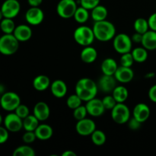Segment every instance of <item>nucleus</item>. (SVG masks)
<instances>
[{
    "mask_svg": "<svg viewBox=\"0 0 156 156\" xmlns=\"http://www.w3.org/2000/svg\"><path fill=\"white\" fill-rule=\"evenodd\" d=\"M108 15V11L105 6L98 5L91 9V16L94 21H100L106 20Z\"/></svg>",
    "mask_w": 156,
    "mask_h": 156,
    "instance_id": "nucleus-25",
    "label": "nucleus"
},
{
    "mask_svg": "<svg viewBox=\"0 0 156 156\" xmlns=\"http://www.w3.org/2000/svg\"><path fill=\"white\" fill-rule=\"evenodd\" d=\"M4 18H12L17 16L21 10V5L18 0H5L1 6Z\"/></svg>",
    "mask_w": 156,
    "mask_h": 156,
    "instance_id": "nucleus-9",
    "label": "nucleus"
},
{
    "mask_svg": "<svg viewBox=\"0 0 156 156\" xmlns=\"http://www.w3.org/2000/svg\"><path fill=\"white\" fill-rule=\"evenodd\" d=\"M141 44L147 50H156V31L149 30L143 34Z\"/></svg>",
    "mask_w": 156,
    "mask_h": 156,
    "instance_id": "nucleus-20",
    "label": "nucleus"
},
{
    "mask_svg": "<svg viewBox=\"0 0 156 156\" xmlns=\"http://www.w3.org/2000/svg\"><path fill=\"white\" fill-rule=\"evenodd\" d=\"M50 91L52 94L57 98H62L66 94L68 88L65 82L57 79L53 82L50 85Z\"/></svg>",
    "mask_w": 156,
    "mask_h": 156,
    "instance_id": "nucleus-19",
    "label": "nucleus"
},
{
    "mask_svg": "<svg viewBox=\"0 0 156 156\" xmlns=\"http://www.w3.org/2000/svg\"><path fill=\"white\" fill-rule=\"evenodd\" d=\"M73 37L78 44L83 47L91 46L95 39L93 29L85 25L78 27L75 30Z\"/></svg>",
    "mask_w": 156,
    "mask_h": 156,
    "instance_id": "nucleus-4",
    "label": "nucleus"
},
{
    "mask_svg": "<svg viewBox=\"0 0 156 156\" xmlns=\"http://www.w3.org/2000/svg\"><path fill=\"white\" fill-rule=\"evenodd\" d=\"M19 41L13 34H4L0 37V53L5 56H12L18 51Z\"/></svg>",
    "mask_w": 156,
    "mask_h": 156,
    "instance_id": "nucleus-3",
    "label": "nucleus"
},
{
    "mask_svg": "<svg viewBox=\"0 0 156 156\" xmlns=\"http://www.w3.org/2000/svg\"><path fill=\"white\" fill-rule=\"evenodd\" d=\"M77 8L75 0H60L56 5V12L60 18L69 19L74 16Z\"/></svg>",
    "mask_w": 156,
    "mask_h": 156,
    "instance_id": "nucleus-7",
    "label": "nucleus"
},
{
    "mask_svg": "<svg viewBox=\"0 0 156 156\" xmlns=\"http://www.w3.org/2000/svg\"><path fill=\"white\" fill-rule=\"evenodd\" d=\"M134 61L136 62H144L148 58V50L145 47H136L131 51Z\"/></svg>",
    "mask_w": 156,
    "mask_h": 156,
    "instance_id": "nucleus-28",
    "label": "nucleus"
},
{
    "mask_svg": "<svg viewBox=\"0 0 156 156\" xmlns=\"http://www.w3.org/2000/svg\"><path fill=\"white\" fill-rule=\"evenodd\" d=\"M117 82L114 76L104 75L100 78L98 84V87L101 91L105 93H112L115 87L117 86Z\"/></svg>",
    "mask_w": 156,
    "mask_h": 156,
    "instance_id": "nucleus-14",
    "label": "nucleus"
},
{
    "mask_svg": "<svg viewBox=\"0 0 156 156\" xmlns=\"http://www.w3.org/2000/svg\"><path fill=\"white\" fill-rule=\"evenodd\" d=\"M4 18V17H3L2 12L1 9H0V21H1L2 20V18Z\"/></svg>",
    "mask_w": 156,
    "mask_h": 156,
    "instance_id": "nucleus-50",
    "label": "nucleus"
},
{
    "mask_svg": "<svg viewBox=\"0 0 156 156\" xmlns=\"http://www.w3.org/2000/svg\"><path fill=\"white\" fill-rule=\"evenodd\" d=\"M13 34L19 42H26L31 38L33 32L30 26L27 24H20L16 26Z\"/></svg>",
    "mask_w": 156,
    "mask_h": 156,
    "instance_id": "nucleus-18",
    "label": "nucleus"
},
{
    "mask_svg": "<svg viewBox=\"0 0 156 156\" xmlns=\"http://www.w3.org/2000/svg\"><path fill=\"white\" fill-rule=\"evenodd\" d=\"M50 80L48 76L45 75H39L33 80V87L38 91H46L50 86Z\"/></svg>",
    "mask_w": 156,
    "mask_h": 156,
    "instance_id": "nucleus-24",
    "label": "nucleus"
},
{
    "mask_svg": "<svg viewBox=\"0 0 156 156\" xmlns=\"http://www.w3.org/2000/svg\"><path fill=\"white\" fill-rule=\"evenodd\" d=\"M33 114L40 121H45L50 117V107L44 101L37 102L34 107Z\"/></svg>",
    "mask_w": 156,
    "mask_h": 156,
    "instance_id": "nucleus-16",
    "label": "nucleus"
},
{
    "mask_svg": "<svg viewBox=\"0 0 156 156\" xmlns=\"http://www.w3.org/2000/svg\"><path fill=\"white\" fill-rule=\"evenodd\" d=\"M62 156H76V153H75L72 150H66L65 152H62Z\"/></svg>",
    "mask_w": 156,
    "mask_h": 156,
    "instance_id": "nucleus-47",
    "label": "nucleus"
},
{
    "mask_svg": "<svg viewBox=\"0 0 156 156\" xmlns=\"http://www.w3.org/2000/svg\"><path fill=\"white\" fill-rule=\"evenodd\" d=\"M15 113L23 120V119L27 117L30 114V111H29L28 107L24 105L20 104L19 106L15 110Z\"/></svg>",
    "mask_w": 156,
    "mask_h": 156,
    "instance_id": "nucleus-38",
    "label": "nucleus"
},
{
    "mask_svg": "<svg viewBox=\"0 0 156 156\" xmlns=\"http://www.w3.org/2000/svg\"><path fill=\"white\" fill-rule=\"evenodd\" d=\"M20 104L21 98L17 93L8 91L1 95V107L5 111L9 112L15 111Z\"/></svg>",
    "mask_w": 156,
    "mask_h": 156,
    "instance_id": "nucleus-8",
    "label": "nucleus"
},
{
    "mask_svg": "<svg viewBox=\"0 0 156 156\" xmlns=\"http://www.w3.org/2000/svg\"><path fill=\"white\" fill-rule=\"evenodd\" d=\"M149 29L156 31V12L152 14L148 19Z\"/></svg>",
    "mask_w": 156,
    "mask_h": 156,
    "instance_id": "nucleus-43",
    "label": "nucleus"
},
{
    "mask_svg": "<svg viewBox=\"0 0 156 156\" xmlns=\"http://www.w3.org/2000/svg\"><path fill=\"white\" fill-rule=\"evenodd\" d=\"M3 120H4V119L2 118V115H1V114H0V126H1Z\"/></svg>",
    "mask_w": 156,
    "mask_h": 156,
    "instance_id": "nucleus-51",
    "label": "nucleus"
},
{
    "mask_svg": "<svg viewBox=\"0 0 156 156\" xmlns=\"http://www.w3.org/2000/svg\"><path fill=\"white\" fill-rule=\"evenodd\" d=\"M88 11L89 10L82 7V6L78 7L76 12H75L74 16H73L75 21L79 24H84V23L86 22L89 18V12Z\"/></svg>",
    "mask_w": 156,
    "mask_h": 156,
    "instance_id": "nucleus-29",
    "label": "nucleus"
},
{
    "mask_svg": "<svg viewBox=\"0 0 156 156\" xmlns=\"http://www.w3.org/2000/svg\"><path fill=\"white\" fill-rule=\"evenodd\" d=\"M96 129V124L94 120L88 118H84L78 120L76 125V130L78 134L82 136H91Z\"/></svg>",
    "mask_w": 156,
    "mask_h": 156,
    "instance_id": "nucleus-11",
    "label": "nucleus"
},
{
    "mask_svg": "<svg viewBox=\"0 0 156 156\" xmlns=\"http://www.w3.org/2000/svg\"><path fill=\"white\" fill-rule=\"evenodd\" d=\"M0 107H1V96H0Z\"/></svg>",
    "mask_w": 156,
    "mask_h": 156,
    "instance_id": "nucleus-52",
    "label": "nucleus"
},
{
    "mask_svg": "<svg viewBox=\"0 0 156 156\" xmlns=\"http://www.w3.org/2000/svg\"><path fill=\"white\" fill-rule=\"evenodd\" d=\"M111 118L118 124H124L130 118V111L124 103H117L111 110Z\"/></svg>",
    "mask_w": 156,
    "mask_h": 156,
    "instance_id": "nucleus-6",
    "label": "nucleus"
},
{
    "mask_svg": "<svg viewBox=\"0 0 156 156\" xmlns=\"http://www.w3.org/2000/svg\"><path fill=\"white\" fill-rule=\"evenodd\" d=\"M134 30L137 33L143 34L149 30V26L148 20L143 18H139L135 21L133 24Z\"/></svg>",
    "mask_w": 156,
    "mask_h": 156,
    "instance_id": "nucleus-32",
    "label": "nucleus"
},
{
    "mask_svg": "<svg viewBox=\"0 0 156 156\" xmlns=\"http://www.w3.org/2000/svg\"><path fill=\"white\" fill-rule=\"evenodd\" d=\"M85 107H86L88 114L94 117H101V115H103L106 110L104 106L102 100L96 98H94L88 101H86Z\"/></svg>",
    "mask_w": 156,
    "mask_h": 156,
    "instance_id": "nucleus-13",
    "label": "nucleus"
},
{
    "mask_svg": "<svg viewBox=\"0 0 156 156\" xmlns=\"http://www.w3.org/2000/svg\"><path fill=\"white\" fill-rule=\"evenodd\" d=\"M73 117L76 120H80L82 119L85 118L88 114V111H87L86 107L83 106V105H80L77 108L73 110Z\"/></svg>",
    "mask_w": 156,
    "mask_h": 156,
    "instance_id": "nucleus-35",
    "label": "nucleus"
},
{
    "mask_svg": "<svg viewBox=\"0 0 156 156\" xmlns=\"http://www.w3.org/2000/svg\"><path fill=\"white\" fill-rule=\"evenodd\" d=\"M81 59L85 63H92L98 57V51L95 48L87 46L83 48L80 54Z\"/></svg>",
    "mask_w": 156,
    "mask_h": 156,
    "instance_id": "nucleus-23",
    "label": "nucleus"
},
{
    "mask_svg": "<svg viewBox=\"0 0 156 156\" xmlns=\"http://www.w3.org/2000/svg\"><path fill=\"white\" fill-rule=\"evenodd\" d=\"M98 87L97 84L89 78H82L76 85V94L82 101H88L97 95Z\"/></svg>",
    "mask_w": 156,
    "mask_h": 156,
    "instance_id": "nucleus-1",
    "label": "nucleus"
},
{
    "mask_svg": "<svg viewBox=\"0 0 156 156\" xmlns=\"http://www.w3.org/2000/svg\"><path fill=\"white\" fill-rule=\"evenodd\" d=\"M4 126L9 132H19L23 128V120L15 113H9L3 120Z\"/></svg>",
    "mask_w": 156,
    "mask_h": 156,
    "instance_id": "nucleus-10",
    "label": "nucleus"
},
{
    "mask_svg": "<svg viewBox=\"0 0 156 156\" xmlns=\"http://www.w3.org/2000/svg\"><path fill=\"white\" fill-rule=\"evenodd\" d=\"M4 91H5L4 86H3L2 85H1V84H0V94H4V93H5Z\"/></svg>",
    "mask_w": 156,
    "mask_h": 156,
    "instance_id": "nucleus-48",
    "label": "nucleus"
},
{
    "mask_svg": "<svg viewBox=\"0 0 156 156\" xmlns=\"http://www.w3.org/2000/svg\"><path fill=\"white\" fill-rule=\"evenodd\" d=\"M128 126L130 129L132 130H136V129H140V126H141L142 123L140 122L139 120H137L135 117H133L132 118H129V120H128Z\"/></svg>",
    "mask_w": 156,
    "mask_h": 156,
    "instance_id": "nucleus-42",
    "label": "nucleus"
},
{
    "mask_svg": "<svg viewBox=\"0 0 156 156\" xmlns=\"http://www.w3.org/2000/svg\"><path fill=\"white\" fill-rule=\"evenodd\" d=\"M44 13L39 7H30L25 13V20L29 24L37 26L44 21Z\"/></svg>",
    "mask_w": 156,
    "mask_h": 156,
    "instance_id": "nucleus-12",
    "label": "nucleus"
},
{
    "mask_svg": "<svg viewBox=\"0 0 156 156\" xmlns=\"http://www.w3.org/2000/svg\"><path fill=\"white\" fill-rule=\"evenodd\" d=\"M40 120L34 114H29L23 119V128L25 131H35L39 126Z\"/></svg>",
    "mask_w": 156,
    "mask_h": 156,
    "instance_id": "nucleus-27",
    "label": "nucleus"
},
{
    "mask_svg": "<svg viewBox=\"0 0 156 156\" xmlns=\"http://www.w3.org/2000/svg\"><path fill=\"white\" fill-rule=\"evenodd\" d=\"M34 133L37 140L46 141L51 138L53 134V128L50 125L42 123V124H39V126L35 129Z\"/></svg>",
    "mask_w": 156,
    "mask_h": 156,
    "instance_id": "nucleus-21",
    "label": "nucleus"
},
{
    "mask_svg": "<svg viewBox=\"0 0 156 156\" xmlns=\"http://www.w3.org/2000/svg\"><path fill=\"white\" fill-rule=\"evenodd\" d=\"M102 102H103L105 109L111 110V111L117 104V102L116 101L113 95H106L105 97H104L103 99H102Z\"/></svg>",
    "mask_w": 156,
    "mask_h": 156,
    "instance_id": "nucleus-37",
    "label": "nucleus"
},
{
    "mask_svg": "<svg viewBox=\"0 0 156 156\" xmlns=\"http://www.w3.org/2000/svg\"><path fill=\"white\" fill-rule=\"evenodd\" d=\"M82 100L76 94H72L69 97L67 98L66 100V105L69 108L72 110H74L82 105Z\"/></svg>",
    "mask_w": 156,
    "mask_h": 156,
    "instance_id": "nucleus-34",
    "label": "nucleus"
},
{
    "mask_svg": "<svg viewBox=\"0 0 156 156\" xmlns=\"http://www.w3.org/2000/svg\"><path fill=\"white\" fill-rule=\"evenodd\" d=\"M101 0H80L81 6L88 10H91L100 4Z\"/></svg>",
    "mask_w": 156,
    "mask_h": 156,
    "instance_id": "nucleus-39",
    "label": "nucleus"
},
{
    "mask_svg": "<svg viewBox=\"0 0 156 156\" xmlns=\"http://www.w3.org/2000/svg\"><path fill=\"white\" fill-rule=\"evenodd\" d=\"M29 5L30 7H39L43 2V0H27Z\"/></svg>",
    "mask_w": 156,
    "mask_h": 156,
    "instance_id": "nucleus-46",
    "label": "nucleus"
},
{
    "mask_svg": "<svg viewBox=\"0 0 156 156\" xmlns=\"http://www.w3.org/2000/svg\"><path fill=\"white\" fill-rule=\"evenodd\" d=\"M37 139L36 134L34 131H26L22 136V140L24 143H32L35 141Z\"/></svg>",
    "mask_w": 156,
    "mask_h": 156,
    "instance_id": "nucleus-40",
    "label": "nucleus"
},
{
    "mask_svg": "<svg viewBox=\"0 0 156 156\" xmlns=\"http://www.w3.org/2000/svg\"><path fill=\"white\" fill-rule=\"evenodd\" d=\"M149 98L152 102L156 103V84L155 85H152L149 90Z\"/></svg>",
    "mask_w": 156,
    "mask_h": 156,
    "instance_id": "nucleus-44",
    "label": "nucleus"
},
{
    "mask_svg": "<svg viewBox=\"0 0 156 156\" xmlns=\"http://www.w3.org/2000/svg\"><path fill=\"white\" fill-rule=\"evenodd\" d=\"M116 80L121 83H128L133 79L134 72L131 67L118 66L115 74H114Z\"/></svg>",
    "mask_w": 156,
    "mask_h": 156,
    "instance_id": "nucleus-15",
    "label": "nucleus"
},
{
    "mask_svg": "<svg viewBox=\"0 0 156 156\" xmlns=\"http://www.w3.org/2000/svg\"><path fill=\"white\" fill-rule=\"evenodd\" d=\"M15 27L16 26L12 18H3L0 21V29L4 34H13Z\"/></svg>",
    "mask_w": 156,
    "mask_h": 156,
    "instance_id": "nucleus-30",
    "label": "nucleus"
},
{
    "mask_svg": "<svg viewBox=\"0 0 156 156\" xmlns=\"http://www.w3.org/2000/svg\"><path fill=\"white\" fill-rule=\"evenodd\" d=\"M134 62L135 61H134L133 56L131 52L121 54V57H120V64H121V66L126 67H131Z\"/></svg>",
    "mask_w": 156,
    "mask_h": 156,
    "instance_id": "nucleus-36",
    "label": "nucleus"
},
{
    "mask_svg": "<svg viewBox=\"0 0 156 156\" xmlns=\"http://www.w3.org/2000/svg\"><path fill=\"white\" fill-rule=\"evenodd\" d=\"M117 68H118V66H117V62L113 58H106L104 59L101 65L102 73L108 76H114Z\"/></svg>",
    "mask_w": 156,
    "mask_h": 156,
    "instance_id": "nucleus-22",
    "label": "nucleus"
},
{
    "mask_svg": "<svg viewBox=\"0 0 156 156\" xmlns=\"http://www.w3.org/2000/svg\"><path fill=\"white\" fill-rule=\"evenodd\" d=\"M151 111L146 104L139 103L133 109V117L142 123L146 122L150 117Z\"/></svg>",
    "mask_w": 156,
    "mask_h": 156,
    "instance_id": "nucleus-17",
    "label": "nucleus"
},
{
    "mask_svg": "<svg viewBox=\"0 0 156 156\" xmlns=\"http://www.w3.org/2000/svg\"><path fill=\"white\" fill-rule=\"evenodd\" d=\"M12 155L13 156H34L36 153L33 148L27 145H24L16 148Z\"/></svg>",
    "mask_w": 156,
    "mask_h": 156,
    "instance_id": "nucleus-33",
    "label": "nucleus"
},
{
    "mask_svg": "<svg viewBox=\"0 0 156 156\" xmlns=\"http://www.w3.org/2000/svg\"><path fill=\"white\" fill-rule=\"evenodd\" d=\"M131 39H132L133 42V43H136V44H141L142 40H143V34H142L136 32V33L133 34V35L131 37Z\"/></svg>",
    "mask_w": 156,
    "mask_h": 156,
    "instance_id": "nucleus-45",
    "label": "nucleus"
},
{
    "mask_svg": "<svg viewBox=\"0 0 156 156\" xmlns=\"http://www.w3.org/2000/svg\"><path fill=\"white\" fill-rule=\"evenodd\" d=\"M91 139L92 143L97 146H101L106 143L107 137L105 133L100 129H95L91 133Z\"/></svg>",
    "mask_w": 156,
    "mask_h": 156,
    "instance_id": "nucleus-31",
    "label": "nucleus"
},
{
    "mask_svg": "<svg viewBox=\"0 0 156 156\" xmlns=\"http://www.w3.org/2000/svg\"><path fill=\"white\" fill-rule=\"evenodd\" d=\"M113 46L114 50L120 54L129 53L132 51L133 41L126 34H118L113 39Z\"/></svg>",
    "mask_w": 156,
    "mask_h": 156,
    "instance_id": "nucleus-5",
    "label": "nucleus"
},
{
    "mask_svg": "<svg viewBox=\"0 0 156 156\" xmlns=\"http://www.w3.org/2000/svg\"><path fill=\"white\" fill-rule=\"evenodd\" d=\"M9 131L5 126H0V144L6 143L9 140Z\"/></svg>",
    "mask_w": 156,
    "mask_h": 156,
    "instance_id": "nucleus-41",
    "label": "nucleus"
},
{
    "mask_svg": "<svg viewBox=\"0 0 156 156\" xmlns=\"http://www.w3.org/2000/svg\"><path fill=\"white\" fill-rule=\"evenodd\" d=\"M154 76V73H149L146 76V78H152Z\"/></svg>",
    "mask_w": 156,
    "mask_h": 156,
    "instance_id": "nucleus-49",
    "label": "nucleus"
},
{
    "mask_svg": "<svg viewBox=\"0 0 156 156\" xmlns=\"http://www.w3.org/2000/svg\"><path fill=\"white\" fill-rule=\"evenodd\" d=\"M112 95L117 103H124L128 98L129 91L126 87L123 85L116 86L114 91H112Z\"/></svg>",
    "mask_w": 156,
    "mask_h": 156,
    "instance_id": "nucleus-26",
    "label": "nucleus"
},
{
    "mask_svg": "<svg viewBox=\"0 0 156 156\" xmlns=\"http://www.w3.org/2000/svg\"><path fill=\"white\" fill-rule=\"evenodd\" d=\"M92 29L95 39L101 42H108L111 41L116 35L115 25L107 20L94 21Z\"/></svg>",
    "mask_w": 156,
    "mask_h": 156,
    "instance_id": "nucleus-2",
    "label": "nucleus"
}]
</instances>
